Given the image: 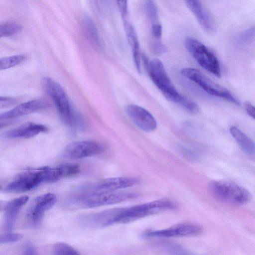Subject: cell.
Instances as JSON below:
<instances>
[{"label":"cell","mask_w":255,"mask_h":255,"mask_svg":"<svg viewBox=\"0 0 255 255\" xmlns=\"http://www.w3.org/2000/svg\"><path fill=\"white\" fill-rule=\"evenodd\" d=\"M49 106L48 102L44 99L32 100L17 105L13 109L0 115L5 119H14L45 109Z\"/></svg>","instance_id":"14"},{"label":"cell","mask_w":255,"mask_h":255,"mask_svg":"<svg viewBox=\"0 0 255 255\" xmlns=\"http://www.w3.org/2000/svg\"><path fill=\"white\" fill-rule=\"evenodd\" d=\"M22 255H39L36 248L31 244L25 245L22 250Z\"/></svg>","instance_id":"29"},{"label":"cell","mask_w":255,"mask_h":255,"mask_svg":"<svg viewBox=\"0 0 255 255\" xmlns=\"http://www.w3.org/2000/svg\"><path fill=\"white\" fill-rule=\"evenodd\" d=\"M209 189L216 198L234 205L246 204L251 197L246 189L231 181H213L210 183Z\"/></svg>","instance_id":"5"},{"label":"cell","mask_w":255,"mask_h":255,"mask_svg":"<svg viewBox=\"0 0 255 255\" xmlns=\"http://www.w3.org/2000/svg\"><path fill=\"white\" fill-rule=\"evenodd\" d=\"M84 21L85 28L89 39L94 45L97 47L99 46L100 45V38L95 25L88 17H87Z\"/></svg>","instance_id":"20"},{"label":"cell","mask_w":255,"mask_h":255,"mask_svg":"<svg viewBox=\"0 0 255 255\" xmlns=\"http://www.w3.org/2000/svg\"></svg>","instance_id":"35"},{"label":"cell","mask_w":255,"mask_h":255,"mask_svg":"<svg viewBox=\"0 0 255 255\" xmlns=\"http://www.w3.org/2000/svg\"><path fill=\"white\" fill-rule=\"evenodd\" d=\"M47 167L28 170L18 174L5 188L10 193H22L34 189L41 183H46Z\"/></svg>","instance_id":"8"},{"label":"cell","mask_w":255,"mask_h":255,"mask_svg":"<svg viewBox=\"0 0 255 255\" xmlns=\"http://www.w3.org/2000/svg\"><path fill=\"white\" fill-rule=\"evenodd\" d=\"M128 15L121 17L126 36L131 47L135 66L137 71L140 73L141 72V67L139 43L136 31L132 23L129 20Z\"/></svg>","instance_id":"16"},{"label":"cell","mask_w":255,"mask_h":255,"mask_svg":"<svg viewBox=\"0 0 255 255\" xmlns=\"http://www.w3.org/2000/svg\"><path fill=\"white\" fill-rule=\"evenodd\" d=\"M181 150V153L184 155L186 157H188L190 159H195L196 158V156L190 150H187V149L184 148V147H181L180 149Z\"/></svg>","instance_id":"33"},{"label":"cell","mask_w":255,"mask_h":255,"mask_svg":"<svg viewBox=\"0 0 255 255\" xmlns=\"http://www.w3.org/2000/svg\"><path fill=\"white\" fill-rule=\"evenodd\" d=\"M8 202L0 200V212L4 211L7 206Z\"/></svg>","instance_id":"34"},{"label":"cell","mask_w":255,"mask_h":255,"mask_svg":"<svg viewBox=\"0 0 255 255\" xmlns=\"http://www.w3.org/2000/svg\"><path fill=\"white\" fill-rule=\"evenodd\" d=\"M202 229L192 223H180L170 227L159 230H152L142 234L144 238H170L196 236L200 234Z\"/></svg>","instance_id":"9"},{"label":"cell","mask_w":255,"mask_h":255,"mask_svg":"<svg viewBox=\"0 0 255 255\" xmlns=\"http://www.w3.org/2000/svg\"><path fill=\"white\" fill-rule=\"evenodd\" d=\"M137 182L136 179L131 177H114L102 180L93 185L95 191H116L132 186Z\"/></svg>","instance_id":"17"},{"label":"cell","mask_w":255,"mask_h":255,"mask_svg":"<svg viewBox=\"0 0 255 255\" xmlns=\"http://www.w3.org/2000/svg\"><path fill=\"white\" fill-rule=\"evenodd\" d=\"M230 131L240 147L246 153L250 155L255 154V144L250 137L236 127H232L230 129Z\"/></svg>","instance_id":"19"},{"label":"cell","mask_w":255,"mask_h":255,"mask_svg":"<svg viewBox=\"0 0 255 255\" xmlns=\"http://www.w3.org/2000/svg\"><path fill=\"white\" fill-rule=\"evenodd\" d=\"M244 107L248 114L254 119L255 113L254 106L251 103L246 102L244 104Z\"/></svg>","instance_id":"31"},{"label":"cell","mask_w":255,"mask_h":255,"mask_svg":"<svg viewBox=\"0 0 255 255\" xmlns=\"http://www.w3.org/2000/svg\"><path fill=\"white\" fill-rule=\"evenodd\" d=\"M181 73L186 78L193 81L209 94L224 99L240 106V102L226 88L216 83L199 70L191 67L182 69Z\"/></svg>","instance_id":"7"},{"label":"cell","mask_w":255,"mask_h":255,"mask_svg":"<svg viewBox=\"0 0 255 255\" xmlns=\"http://www.w3.org/2000/svg\"><path fill=\"white\" fill-rule=\"evenodd\" d=\"M56 201V196L50 193L41 195L35 198L27 213L32 224L35 226L39 225L43 219L45 213L52 208Z\"/></svg>","instance_id":"11"},{"label":"cell","mask_w":255,"mask_h":255,"mask_svg":"<svg viewBox=\"0 0 255 255\" xmlns=\"http://www.w3.org/2000/svg\"><path fill=\"white\" fill-rule=\"evenodd\" d=\"M25 59L23 55H16L0 58V70L7 69L17 65Z\"/></svg>","instance_id":"22"},{"label":"cell","mask_w":255,"mask_h":255,"mask_svg":"<svg viewBox=\"0 0 255 255\" xmlns=\"http://www.w3.org/2000/svg\"><path fill=\"white\" fill-rule=\"evenodd\" d=\"M15 121V119H5L0 117V129L13 124Z\"/></svg>","instance_id":"32"},{"label":"cell","mask_w":255,"mask_h":255,"mask_svg":"<svg viewBox=\"0 0 255 255\" xmlns=\"http://www.w3.org/2000/svg\"><path fill=\"white\" fill-rule=\"evenodd\" d=\"M126 112L133 123L141 129L149 132L156 129L157 123L155 119L143 108L131 104L126 107Z\"/></svg>","instance_id":"13"},{"label":"cell","mask_w":255,"mask_h":255,"mask_svg":"<svg viewBox=\"0 0 255 255\" xmlns=\"http://www.w3.org/2000/svg\"><path fill=\"white\" fill-rule=\"evenodd\" d=\"M162 33V28L159 23L152 25L151 33L156 40H161Z\"/></svg>","instance_id":"28"},{"label":"cell","mask_w":255,"mask_h":255,"mask_svg":"<svg viewBox=\"0 0 255 255\" xmlns=\"http://www.w3.org/2000/svg\"><path fill=\"white\" fill-rule=\"evenodd\" d=\"M134 193L121 191H93L75 195L70 198L68 204L78 208H93L115 204L137 197Z\"/></svg>","instance_id":"3"},{"label":"cell","mask_w":255,"mask_h":255,"mask_svg":"<svg viewBox=\"0 0 255 255\" xmlns=\"http://www.w3.org/2000/svg\"><path fill=\"white\" fill-rule=\"evenodd\" d=\"M104 150L103 145L95 141H76L70 143L65 148L63 156L70 159H81L97 155Z\"/></svg>","instance_id":"10"},{"label":"cell","mask_w":255,"mask_h":255,"mask_svg":"<svg viewBox=\"0 0 255 255\" xmlns=\"http://www.w3.org/2000/svg\"><path fill=\"white\" fill-rule=\"evenodd\" d=\"M42 84L47 93L53 101L62 121L72 128L82 126V120L73 109L62 86L49 77H44Z\"/></svg>","instance_id":"2"},{"label":"cell","mask_w":255,"mask_h":255,"mask_svg":"<svg viewBox=\"0 0 255 255\" xmlns=\"http://www.w3.org/2000/svg\"><path fill=\"white\" fill-rule=\"evenodd\" d=\"M28 200V196H22L8 202L4 216V227L6 231L10 232L12 230L20 209Z\"/></svg>","instance_id":"18"},{"label":"cell","mask_w":255,"mask_h":255,"mask_svg":"<svg viewBox=\"0 0 255 255\" xmlns=\"http://www.w3.org/2000/svg\"><path fill=\"white\" fill-rule=\"evenodd\" d=\"M186 5L196 17L201 27L208 35L217 31V23L208 10L198 0H186Z\"/></svg>","instance_id":"12"},{"label":"cell","mask_w":255,"mask_h":255,"mask_svg":"<svg viewBox=\"0 0 255 255\" xmlns=\"http://www.w3.org/2000/svg\"><path fill=\"white\" fill-rule=\"evenodd\" d=\"M23 238V236L21 234L8 232L0 235V244L16 242Z\"/></svg>","instance_id":"25"},{"label":"cell","mask_w":255,"mask_h":255,"mask_svg":"<svg viewBox=\"0 0 255 255\" xmlns=\"http://www.w3.org/2000/svg\"><path fill=\"white\" fill-rule=\"evenodd\" d=\"M255 37V28L250 27L242 32L239 36V40L242 43H250Z\"/></svg>","instance_id":"26"},{"label":"cell","mask_w":255,"mask_h":255,"mask_svg":"<svg viewBox=\"0 0 255 255\" xmlns=\"http://www.w3.org/2000/svg\"><path fill=\"white\" fill-rule=\"evenodd\" d=\"M176 205L166 200L154 201L127 208H118L116 224H127L162 211L172 210Z\"/></svg>","instance_id":"4"},{"label":"cell","mask_w":255,"mask_h":255,"mask_svg":"<svg viewBox=\"0 0 255 255\" xmlns=\"http://www.w3.org/2000/svg\"><path fill=\"white\" fill-rule=\"evenodd\" d=\"M154 51L158 54H163L167 50L166 46L161 40H156L153 44Z\"/></svg>","instance_id":"30"},{"label":"cell","mask_w":255,"mask_h":255,"mask_svg":"<svg viewBox=\"0 0 255 255\" xmlns=\"http://www.w3.org/2000/svg\"><path fill=\"white\" fill-rule=\"evenodd\" d=\"M52 251L53 255H81L72 247L62 242L55 244Z\"/></svg>","instance_id":"23"},{"label":"cell","mask_w":255,"mask_h":255,"mask_svg":"<svg viewBox=\"0 0 255 255\" xmlns=\"http://www.w3.org/2000/svg\"><path fill=\"white\" fill-rule=\"evenodd\" d=\"M47 130L48 128L43 125L29 122L3 132L1 136L6 138H29Z\"/></svg>","instance_id":"15"},{"label":"cell","mask_w":255,"mask_h":255,"mask_svg":"<svg viewBox=\"0 0 255 255\" xmlns=\"http://www.w3.org/2000/svg\"><path fill=\"white\" fill-rule=\"evenodd\" d=\"M149 77L168 101L180 105L189 112L196 114L199 111L197 104L176 90L169 78L162 62L158 59H153L147 64Z\"/></svg>","instance_id":"1"},{"label":"cell","mask_w":255,"mask_h":255,"mask_svg":"<svg viewBox=\"0 0 255 255\" xmlns=\"http://www.w3.org/2000/svg\"><path fill=\"white\" fill-rule=\"evenodd\" d=\"M185 46L190 54L203 68L218 77L221 76L220 63L214 53L198 39L188 37Z\"/></svg>","instance_id":"6"},{"label":"cell","mask_w":255,"mask_h":255,"mask_svg":"<svg viewBox=\"0 0 255 255\" xmlns=\"http://www.w3.org/2000/svg\"><path fill=\"white\" fill-rule=\"evenodd\" d=\"M17 103L18 101L14 98L0 96V109L11 107Z\"/></svg>","instance_id":"27"},{"label":"cell","mask_w":255,"mask_h":255,"mask_svg":"<svg viewBox=\"0 0 255 255\" xmlns=\"http://www.w3.org/2000/svg\"><path fill=\"white\" fill-rule=\"evenodd\" d=\"M144 9L152 25L158 23V13L156 5L152 0H146L144 3Z\"/></svg>","instance_id":"24"},{"label":"cell","mask_w":255,"mask_h":255,"mask_svg":"<svg viewBox=\"0 0 255 255\" xmlns=\"http://www.w3.org/2000/svg\"><path fill=\"white\" fill-rule=\"evenodd\" d=\"M21 26L14 22H7L0 24V38L9 37L19 32Z\"/></svg>","instance_id":"21"}]
</instances>
